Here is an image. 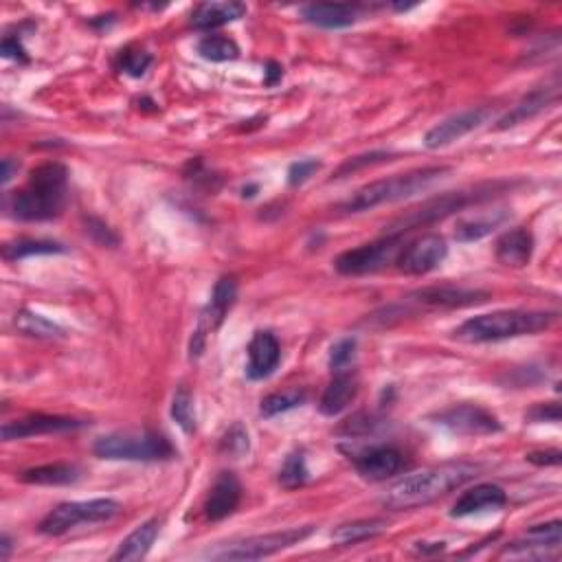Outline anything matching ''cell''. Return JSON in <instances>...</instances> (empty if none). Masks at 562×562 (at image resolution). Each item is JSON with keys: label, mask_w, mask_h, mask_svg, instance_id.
Wrapping results in <instances>:
<instances>
[{"label": "cell", "mask_w": 562, "mask_h": 562, "mask_svg": "<svg viewBox=\"0 0 562 562\" xmlns=\"http://www.w3.org/2000/svg\"><path fill=\"white\" fill-rule=\"evenodd\" d=\"M510 218L508 209H494V211H479L475 216H464L457 220L455 240L457 242H477L490 235L494 229Z\"/></svg>", "instance_id": "obj_26"}, {"label": "cell", "mask_w": 562, "mask_h": 562, "mask_svg": "<svg viewBox=\"0 0 562 562\" xmlns=\"http://www.w3.org/2000/svg\"><path fill=\"white\" fill-rule=\"evenodd\" d=\"M356 339L352 336H347V339H341L332 347L330 352V369L332 374L334 372H345V369H350V365L354 363L356 358Z\"/></svg>", "instance_id": "obj_37"}, {"label": "cell", "mask_w": 562, "mask_h": 562, "mask_svg": "<svg viewBox=\"0 0 562 562\" xmlns=\"http://www.w3.org/2000/svg\"><path fill=\"white\" fill-rule=\"evenodd\" d=\"M246 5L238 0H211V3H200L194 14H191V27L200 31L218 29L222 25H229L246 16Z\"/></svg>", "instance_id": "obj_22"}, {"label": "cell", "mask_w": 562, "mask_h": 562, "mask_svg": "<svg viewBox=\"0 0 562 562\" xmlns=\"http://www.w3.org/2000/svg\"><path fill=\"white\" fill-rule=\"evenodd\" d=\"M14 172H18V163H14L11 159H3V174H0L3 176V183H9Z\"/></svg>", "instance_id": "obj_46"}, {"label": "cell", "mask_w": 562, "mask_h": 562, "mask_svg": "<svg viewBox=\"0 0 562 562\" xmlns=\"http://www.w3.org/2000/svg\"><path fill=\"white\" fill-rule=\"evenodd\" d=\"M58 253H66V246L51 240H18L3 246V257L7 262L25 260V257H33V255H58Z\"/></svg>", "instance_id": "obj_30"}, {"label": "cell", "mask_w": 562, "mask_h": 562, "mask_svg": "<svg viewBox=\"0 0 562 562\" xmlns=\"http://www.w3.org/2000/svg\"><path fill=\"white\" fill-rule=\"evenodd\" d=\"M222 451L231 455V457H244L249 455L251 451V440H249V431H246V426L235 422L231 429L224 433L222 437Z\"/></svg>", "instance_id": "obj_36"}, {"label": "cell", "mask_w": 562, "mask_h": 562, "mask_svg": "<svg viewBox=\"0 0 562 562\" xmlns=\"http://www.w3.org/2000/svg\"><path fill=\"white\" fill-rule=\"evenodd\" d=\"M3 58H9V60H20V62H27V51L25 47H22L20 40L14 38V36H7L3 40Z\"/></svg>", "instance_id": "obj_44"}, {"label": "cell", "mask_w": 562, "mask_h": 562, "mask_svg": "<svg viewBox=\"0 0 562 562\" xmlns=\"http://www.w3.org/2000/svg\"><path fill=\"white\" fill-rule=\"evenodd\" d=\"M198 53L207 62H231L238 58L240 49L227 36H207L198 42Z\"/></svg>", "instance_id": "obj_32"}, {"label": "cell", "mask_w": 562, "mask_h": 562, "mask_svg": "<svg viewBox=\"0 0 562 562\" xmlns=\"http://www.w3.org/2000/svg\"><path fill=\"white\" fill-rule=\"evenodd\" d=\"M404 249V233H387L385 238H380L376 242H369L358 246V249L345 251L336 257L334 268L341 275H369L382 271V268L398 262V255Z\"/></svg>", "instance_id": "obj_9"}, {"label": "cell", "mask_w": 562, "mask_h": 562, "mask_svg": "<svg viewBox=\"0 0 562 562\" xmlns=\"http://www.w3.org/2000/svg\"><path fill=\"white\" fill-rule=\"evenodd\" d=\"M488 117H490L488 108H470V110L459 112V115H453V117L440 121L437 126H433L429 132H426L424 145L429 150L446 148V145L464 139L466 134H470L472 130L481 128L483 123L488 121Z\"/></svg>", "instance_id": "obj_15"}, {"label": "cell", "mask_w": 562, "mask_h": 562, "mask_svg": "<svg viewBox=\"0 0 562 562\" xmlns=\"http://www.w3.org/2000/svg\"><path fill=\"white\" fill-rule=\"evenodd\" d=\"M435 424L444 426L451 433L457 435H494L501 431V422L494 413L479 407V404H457V407L444 409L433 415Z\"/></svg>", "instance_id": "obj_12"}, {"label": "cell", "mask_w": 562, "mask_h": 562, "mask_svg": "<svg viewBox=\"0 0 562 562\" xmlns=\"http://www.w3.org/2000/svg\"><path fill=\"white\" fill-rule=\"evenodd\" d=\"M319 170H321V161H317V159H303V161L292 163L288 170V183L292 187H299L306 181H310V178Z\"/></svg>", "instance_id": "obj_39"}, {"label": "cell", "mask_w": 562, "mask_h": 562, "mask_svg": "<svg viewBox=\"0 0 562 562\" xmlns=\"http://www.w3.org/2000/svg\"><path fill=\"white\" fill-rule=\"evenodd\" d=\"M477 472L479 466L468 462L444 464L415 472V475L400 479L396 486L387 492L385 505L389 510L422 508V505H429L444 497V494L462 488L464 483L477 477Z\"/></svg>", "instance_id": "obj_2"}, {"label": "cell", "mask_w": 562, "mask_h": 562, "mask_svg": "<svg viewBox=\"0 0 562 562\" xmlns=\"http://www.w3.org/2000/svg\"><path fill=\"white\" fill-rule=\"evenodd\" d=\"M172 418L174 422L181 426V429L191 435L196 433V409H194V398H191V393L181 387L176 391V396L172 400Z\"/></svg>", "instance_id": "obj_35"}, {"label": "cell", "mask_w": 562, "mask_h": 562, "mask_svg": "<svg viewBox=\"0 0 562 562\" xmlns=\"http://www.w3.org/2000/svg\"><path fill=\"white\" fill-rule=\"evenodd\" d=\"M562 523L552 521L543 525H534L519 541L503 547L499 558H547L560 547Z\"/></svg>", "instance_id": "obj_14"}, {"label": "cell", "mask_w": 562, "mask_h": 562, "mask_svg": "<svg viewBox=\"0 0 562 562\" xmlns=\"http://www.w3.org/2000/svg\"><path fill=\"white\" fill-rule=\"evenodd\" d=\"M303 402H306V393L299 391V389L273 393V396H268V398L262 400L260 413L264 415V418H275V415H279V413H288L292 409L301 407Z\"/></svg>", "instance_id": "obj_34"}, {"label": "cell", "mask_w": 562, "mask_h": 562, "mask_svg": "<svg viewBox=\"0 0 562 562\" xmlns=\"http://www.w3.org/2000/svg\"><path fill=\"white\" fill-rule=\"evenodd\" d=\"M448 255L446 240L440 235H422L420 240L411 242L404 246L402 253L398 255V268L407 275H426L440 268Z\"/></svg>", "instance_id": "obj_13"}, {"label": "cell", "mask_w": 562, "mask_h": 562, "mask_svg": "<svg viewBox=\"0 0 562 562\" xmlns=\"http://www.w3.org/2000/svg\"><path fill=\"white\" fill-rule=\"evenodd\" d=\"M86 426L84 420L75 418H62V415H29V418L14 420L3 424V440L14 442V440H25V437H36V435H51V433H66L75 431Z\"/></svg>", "instance_id": "obj_16"}, {"label": "cell", "mask_w": 562, "mask_h": 562, "mask_svg": "<svg viewBox=\"0 0 562 562\" xmlns=\"http://www.w3.org/2000/svg\"><path fill=\"white\" fill-rule=\"evenodd\" d=\"M161 532V519H150L143 525H139L126 541L119 545V549L112 556L117 562H130V560H141L150 554V549L156 541V536Z\"/></svg>", "instance_id": "obj_27"}, {"label": "cell", "mask_w": 562, "mask_h": 562, "mask_svg": "<svg viewBox=\"0 0 562 562\" xmlns=\"http://www.w3.org/2000/svg\"><path fill=\"white\" fill-rule=\"evenodd\" d=\"M525 418L532 420V422H560V407L556 402L536 404L534 409L525 413Z\"/></svg>", "instance_id": "obj_42"}, {"label": "cell", "mask_w": 562, "mask_h": 562, "mask_svg": "<svg viewBox=\"0 0 562 562\" xmlns=\"http://www.w3.org/2000/svg\"><path fill=\"white\" fill-rule=\"evenodd\" d=\"M11 554V541H9V536H3V541H0V558L7 560Z\"/></svg>", "instance_id": "obj_47"}, {"label": "cell", "mask_w": 562, "mask_h": 562, "mask_svg": "<svg viewBox=\"0 0 562 562\" xmlns=\"http://www.w3.org/2000/svg\"><path fill=\"white\" fill-rule=\"evenodd\" d=\"M308 477H310V470L306 464V455L301 451H295L286 457L284 466L279 470V486L286 490H297L301 486H306Z\"/></svg>", "instance_id": "obj_33"}, {"label": "cell", "mask_w": 562, "mask_h": 562, "mask_svg": "<svg viewBox=\"0 0 562 562\" xmlns=\"http://www.w3.org/2000/svg\"><path fill=\"white\" fill-rule=\"evenodd\" d=\"M387 530V521L385 519H363V521H352L339 525L332 532V541L339 545H356L369 541V538H376L378 534H382Z\"/></svg>", "instance_id": "obj_29"}, {"label": "cell", "mask_w": 562, "mask_h": 562, "mask_svg": "<svg viewBox=\"0 0 562 562\" xmlns=\"http://www.w3.org/2000/svg\"><path fill=\"white\" fill-rule=\"evenodd\" d=\"M558 97H560V84L558 82L541 86V88H534V91L530 95H525L519 101V104H516L508 112V115H503L497 121V126H494V130H508V128L519 126V123H525V121L538 117L547 108H552L556 101H558Z\"/></svg>", "instance_id": "obj_18"}, {"label": "cell", "mask_w": 562, "mask_h": 562, "mask_svg": "<svg viewBox=\"0 0 562 562\" xmlns=\"http://www.w3.org/2000/svg\"><path fill=\"white\" fill-rule=\"evenodd\" d=\"M253 191H257V185L244 187V189H242V196H244V198H253V196H255V194H253Z\"/></svg>", "instance_id": "obj_48"}, {"label": "cell", "mask_w": 562, "mask_h": 562, "mask_svg": "<svg viewBox=\"0 0 562 562\" xmlns=\"http://www.w3.org/2000/svg\"><path fill=\"white\" fill-rule=\"evenodd\" d=\"M281 361V345L273 332H255L249 343V365L246 376L251 380H264L271 376Z\"/></svg>", "instance_id": "obj_19"}, {"label": "cell", "mask_w": 562, "mask_h": 562, "mask_svg": "<svg viewBox=\"0 0 562 562\" xmlns=\"http://www.w3.org/2000/svg\"><path fill=\"white\" fill-rule=\"evenodd\" d=\"M490 292L479 290V288H464V286H431V288H422L415 290L411 295L404 299L398 306L385 308V317H374V319H382L385 325H389V321L393 317H404L413 310L420 308H429V310H451V308H468V306H477V303L488 301Z\"/></svg>", "instance_id": "obj_7"}, {"label": "cell", "mask_w": 562, "mask_h": 562, "mask_svg": "<svg viewBox=\"0 0 562 562\" xmlns=\"http://www.w3.org/2000/svg\"><path fill=\"white\" fill-rule=\"evenodd\" d=\"M281 77H284V69H281V64H277V62H268V64H266L264 84H266V86H275L277 82H281Z\"/></svg>", "instance_id": "obj_45"}, {"label": "cell", "mask_w": 562, "mask_h": 562, "mask_svg": "<svg viewBox=\"0 0 562 562\" xmlns=\"http://www.w3.org/2000/svg\"><path fill=\"white\" fill-rule=\"evenodd\" d=\"M93 451L97 457L112 462H163L176 455L172 442L154 431L104 435L95 442Z\"/></svg>", "instance_id": "obj_5"}, {"label": "cell", "mask_w": 562, "mask_h": 562, "mask_svg": "<svg viewBox=\"0 0 562 562\" xmlns=\"http://www.w3.org/2000/svg\"><path fill=\"white\" fill-rule=\"evenodd\" d=\"M150 64H152V55L150 53L132 51V49L123 51L121 53V60H119L121 71L128 73L130 77H143L145 71L150 69Z\"/></svg>", "instance_id": "obj_38"}, {"label": "cell", "mask_w": 562, "mask_h": 562, "mask_svg": "<svg viewBox=\"0 0 562 562\" xmlns=\"http://www.w3.org/2000/svg\"><path fill=\"white\" fill-rule=\"evenodd\" d=\"M235 299H238V284H235L233 277H220L216 288H213V295L205 310L200 312L198 330L194 332V339H191V356H200L205 350L207 336L216 332L224 317H227L229 310L233 308Z\"/></svg>", "instance_id": "obj_11"}, {"label": "cell", "mask_w": 562, "mask_h": 562, "mask_svg": "<svg viewBox=\"0 0 562 562\" xmlns=\"http://www.w3.org/2000/svg\"><path fill=\"white\" fill-rule=\"evenodd\" d=\"M354 466L358 475L369 481H385L404 470V457L398 448L372 446L367 451L354 455Z\"/></svg>", "instance_id": "obj_17"}, {"label": "cell", "mask_w": 562, "mask_h": 562, "mask_svg": "<svg viewBox=\"0 0 562 562\" xmlns=\"http://www.w3.org/2000/svg\"><path fill=\"white\" fill-rule=\"evenodd\" d=\"M69 170L62 163H42L31 172L25 189L5 198V209L11 218L40 222L58 218L66 202Z\"/></svg>", "instance_id": "obj_1"}, {"label": "cell", "mask_w": 562, "mask_h": 562, "mask_svg": "<svg viewBox=\"0 0 562 562\" xmlns=\"http://www.w3.org/2000/svg\"><path fill=\"white\" fill-rule=\"evenodd\" d=\"M16 328L25 336H33V339H62L64 330L58 323L49 321L42 314L22 310L16 317Z\"/></svg>", "instance_id": "obj_31"}, {"label": "cell", "mask_w": 562, "mask_h": 562, "mask_svg": "<svg viewBox=\"0 0 562 562\" xmlns=\"http://www.w3.org/2000/svg\"><path fill=\"white\" fill-rule=\"evenodd\" d=\"M534 235L519 227L505 231L497 242V262L508 268H525L532 262Z\"/></svg>", "instance_id": "obj_24"}, {"label": "cell", "mask_w": 562, "mask_h": 562, "mask_svg": "<svg viewBox=\"0 0 562 562\" xmlns=\"http://www.w3.org/2000/svg\"><path fill=\"white\" fill-rule=\"evenodd\" d=\"M242 501V486L233 472H220L213 481L209 499L205 503V516L209 521H222L231 516Z\"/></svg>", "instance_id": "obj_20"}, {"label": "cell", "mask_w": 562, "mask_h": 562, "mask_svg": "<svg viewBox=\"0 0 562 562\" xmlns=\"http://www.w3.org/2000/svg\"><path fill=\"white\" fill-rule=\"evenodd\" d=\"M312 532L314 527L308 525V527H292V530H284V532L251 536V538H244V541L224 545L216 549V552H209L207 556L213 560H260L284 552V549L292 545H299L301 541H306Z\"/></svg>", "instance_id": "obj_10"}, {"label": "cell", "mask_w": 562, "mask_h": 562, "mask_svg": "<svg viewBox=\"0 0 562 562\" xmlns=\"http://www.w3.org/2000/svg\"><path fill=\"white\" fill-rule=\"evenodd\" d=\"M356 393H358V380L350 369H345V372H334V378L328 389L323 391L319 409L323 415H328V418L341 415L356 400Z\"/></svg>", "instance_id": "obj_25"}, {"label": "cell", "mask_w": 562, "mask_h": 562, "mask_svg": "<svg viewBox=\"0 0 562 562\" xmlns=\"http://www.w3.org/2000/svg\"><path fill=\"white\" fill-rule=\"evenodd\" d=\"M382 161H389V154L387 152H372V154L354 156V159L345 161L339 167V172H336L334 178H343L347 174H354L356 170H363V167H367V165H376V163H382Z\"/></svg>", "instance_id": "obj_41"}, {"label": "cell", "mask_w": 562, "mask_h": 562, "mask_svg": "<svg viewBox=\"0 0 562 562\" xmlns=\"http://www.w3.org/2000/svg\"><path fill=\"white\" fill-rule=\"evenodd\" d=\"M82 479V470L75 464H47L29 468L20 475V481L31 486H71Z\"/></svg>", "instance_id": "obj_28"}, {"label": "cell", "mask_w": 562, "mask_h": 562, "mask_svg": "<svg viewBox=\"0 0 562 562\" xmlns=\"http://www.w3.org/2000/svg\"><path fill=\"white\" fill-rule=\"evenodd\" d=\"M301 16L306 22L321 29H345L352 27L361 18V7L356 5H328V3H314L301 7Z\"/></svg>", "instance_id": "obj_23"}, {"label": "cell", "mask_w": 562, "mask_h": 562, "mask_svg": "<svg viewBox=\"0 0 562 562\" xmlns=\"http://www.w3.org/2000/svg\"><path fill=\"white\" fill-rule=\"evenodd\" d=\"M530 464L536 466H560L562 462V453L558 448H549V451H534L525 457Z\"/></svg>", "instance_id": "obj_43"}, {"label": "cell", "mask_w": 562, "mask_h": 562, "mask_svg": "<svg viewBox=\"0 0 562 562\" xmlns=\"http://www.w3.org/2000/svg\"><path fill=\"white\" fill-rule=\"evenodd\" d=\"M86 233L99 244V246H108V249H115L119 244L117 233L112 231L106 222H101L97 218H88L86 220Z\"/></svg>", "instance_id": "obj_40"}, {"label": "cell", "mask_w": 562, "mask_h": 562, "mask_svg": "<svg viewBox=\"0 0 562 562\" xmlns=\"http://www.w3.org/2000/svg\"><path fill=\"white\" fill-rule=\"evenodd\" d=\"M556 321L554 312L543 310H499L468 319L455 330V339L464 343H494L516 336H530L547 330Z\"/></svg>", "instance_id": "obj_3"}, {"label": "cell", "mask_w": 562, "mask_h": 562, "mask_svg": "<svg viewBox=\"0 0 562 562\" xmlns=\"http://www.w3.org/2000/svg\"><path fill=\"white\" fill-rule=\"evenodd\" d=\"M505 503H508V494H505L501 486H497V483H479V486L470 488L457 499L451 516L453 519H464V516L470 514L499 510Z\"/></svg>", "instance_id": "obj_21"}, {"label": "cell", "mask_w": 562, "mask_h": 562, "mask_svg": "<svg viewBox=\"0 0 562 562\" xmlns=\"http://www.w3.org/2000/svg\"><path fill=\"white\" fill-rule=\"evenodd\" d=\"M497 187H501V185L499 183L479 185V187H472V189L451 191V194L426 200V202H422L420 207L411 209L407 216H402L396 222H391L387 233H407L411 229H420V227H426V224L440 222L448 216H453V213H457V211H464L466 207L475 205V202H483V200L492 198L494 191H497Z\"/></svg>", "instance_id": "obj_6"}, {"label": "cell", "mask_w": 562, "mask_h": 562, "mask_svg": "<svg viewBox=\"0 0 562 562\" xmlns=\"http://www.w3.org/2000/svg\"><path fill=\"white\" fill-rule=\"evenodd\" d=\"M448 172H451V167H424V170H413L407 174L382 178V181L361 187L356 194L341 202L339 211L363 213V211H372L380 205H391V202L407 200L415 194H422V191L429 189L433 183L442 181Z\"/></svg>", "instance_id": "obj_4"}, {"label": "cell", "mask_w": 562, "mask_h": 562, "mask_svg": "<svg viewBox=\"0 0 562 562\" xmlns=\"http://www.w3.org/2000/svg\"><path fill=\"white\" fill-rule=\"evenodd\" d=\"M121 512L115 499H91V501H69L44 516L38 530L47 536H62L77 525L106 523Z\"/></svg>", "instance_id": "obj_8"}]
</instances>
